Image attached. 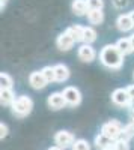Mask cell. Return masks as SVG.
Listing matches in <instances>:
<instances>
[{"label": "cell", "mask_w": 134, "mask_h": 150, "mask_svg": "<svg viewBox=\"0 0 134 150\" xmlns=\"http://www.w3.org/2000/svg\"><path fill=\"white\" fill-rule=\"evenodd\" d=\"M112 102L120 108H130L131 105V98L127 92V89H116L113 93H112Z\"/></svg>", "instance_id": "cell-6"}, {"label": "cell", "mask_w": 134, "mask_h": 150, "mask_svg": "<svg viewBox=\"0 0 134 150\" xmlns=\"http://www.w3.org/2000/svg\"><path fill=\"white\" fill-rule=\"evenodd\" d=\"M14 86V81H12V77L6 72L0 74V89H12Z\"/></svg>", "instance_id": "cell-19"}, {"label": "cell", "mask_w": 134, "mask_h": 150, "mask_svg": "<svg viewBox=\"0 0 134 150\" xmlns=\"http://www.w3.org/2000/svg\"><path fill=\"white\" fill-rule=\"evenodd\" d=\"M88 20L91 24H93V26H100V24L104 21V12L96 9V11H89L88 14Z\"/></svg>", "instance_id": "cell-17"}, {"label": "cell", "mask_w": 134, "mask_h": 150, "mask_svg": "<svg viewBox=\"0 0 134 150\" xmlns=\"http://www.w3.org/2000/svg\"><path fill=\"white\" fill-rule=\"evenodd\" d=\"M86 2H88L89 11H96V9L103 11L104 8V0H86Z\"/></svg>", "instance_id": "cell-24"}, {"label": "cell", "mask_w": 134, "mask_h": 150, "mask_svg": "<svg viewBox=\"0 0 134 150\" xmlns=\"http://www.w3.org/2000/svg\"><path fill=\"white\" fill-rule=\"evenodd\" d=\"M54 72H56V81L57 83H63L69 78V69L63 63H57L54 65Z\"/></svg>", "instance_id": "cell-14"}, {"label": "cell", "mask_w": 134, "mask_h": 150, "mask_svg": "<svg viewBox=\"0 0 134 150\" xmlns=\"http://www.w3.org/2000/svg\"><path fill=\"white\" fill-rule=\"evenodd\" d=\"M62 93H63V96H65V99H66L68 105L77 107V105L81 104V93H80V90L77 89V87L68 86V87H65V89H63Z\"/></svg>", "instance_id": "cell-7"}, {"label": "cell", "mask_w": 134, "mask_h": 150, "mask_svg": "<svg viewBox=\"0 0 134 150\" xmlns=\"http://www.w3.org/2000/svg\"><path fill=\"white\" fill-rule=\"evenodd\" d=\"M116 27L120 30V32H130L134 29V21L131 18L130 14H122L119 15L118 20H116Z\"/></svg>", "instance_id": "cell-11"}, {"label": "cell", "mask_w": 134, "mask_h": 150, "mask_svg": "<svg viewBox=\"0 0 134 150\" xmlns=\"http://www.w3.org/2000/svg\"><path fill=\"white\" fill-rule=\"evenodd\" d=\"M133 78H134V74H133Z\"/></svg>", "instance_id": "cell-32"}, {"label": "cell", "mask_w": 134, "mask_h": 150, "mask_svg": "<svg viewBox=\"0 0 134 150\" xmlns=\"http://www.w3.org/2000/svg\"><path fill=\"white\" fill-rule=\"evenodd\" d=\"M113 144H115V141L112 138H108L107 135H104L103 132H100L98 135L95 137V146H96V149H100V150H104L107 147H112Z\"/></svg>", "instance_id": "cell-15"}, {"label": "cell", "mask_w": 134, "mask_h": 150, "mask_svg": "<svg viewBox=\"0 0 134 150\" xmlns=\"http://www.w3.org/2000/svg\"><path fill=\"white\" fill-rule=\"evenodd\" d=\"M116 47L120 50V53H122L124 56L134 53L133 45H131V41H130V38H120V39L116 42Z\"/></svg>", "instance_id": "cell-16"}, {"label": "cell", "mask_w": 134, "mask_h": 150, "mask_svg": "<svg viewBox=\"0 0 134 150\" xmlns=\"http://www.w3.org/2000/svg\"><path fill=\"white\" fill-rule=\"evenodd\" d=\"M6 135H8V125L6 123H0V138H6Z\"/></svg>", "instance_id": "cell-26"}, {"label": "cell", "mask_w": 134, "mask_h": 150, "mask_svg": "<svg viewBox=\"0 0 134 150\" xmlns=\"http://www.w3.org/2000/svg\"><path fill=\"white\" fill-rule=\"evenodd\" d=\"M74 141H76V137H74V134H71L69 131H59V132H56V135H54V143H56V146L62 147L63 150L68 149V147H72Z\"/></svg>", "instance_id": "cell-5"}, {"label": "cell", "mask_w": 134, "mask_h": 150, "mask_svg": "<svg viewBox=\"0 0 134 150\" xmlns=\"http://www.w3.org/2000/svg\"><path fill=\"white\" fill-rule=\"evenodd\" d=\"M95 41H96V32H95V29H93V27H84L81 42H83V44H89V45H92Z\"/></svg>", "instance_id": "cell-18"}, {"label": "cell", "mask_w": 134, "mask_h": 150, "mask_svg": "<svg viewBox=\"0 0 134 150\" xmlns=\"http://www.w3.org/2000/svg\"><path fill=\"white\" fill-rule=\"evenodd\" d=\"M134 137V125L130 122L127 126H124V131L120 134V140H125V141H130V138Z\"/></svg>", "instance_id": "cell-21"}, {"label": "cell", "mask_w": 134, "mask_h": 150, "mask_svg": "<svg viewBox=\"0 0 134 150\" xmlns=\"http://www.w3.org/2000/svg\"><path fill=\"white\" fill-rule=\"evenodd\" d=\"M6 2H8V0H2V9L5 8V5H6Z\"/></svg>", "instance_id": "cell-29"}, {"label": "cell", "mask_w": 134, "mask_h": 150, "mask_svg": "<svg viewBox=\"0 0 134 150\" xmlns=\"http://www.w3.org/2000/svg\"><path fill=\"white\" fill-rule=\"evenodd\" d=\"M76 42L77 41L74 39V36L71 35V32L68 29L63 33H60L57 36V39H56V45H57V48L60 50V51H69V50L74 47Z\"/></svg>", "instance_id": "cell-4"}, {"label": "cell", "mask_w": 134, "mask_h": 150, "mask_svg": "<svg viewBox=\"0 0 134 150\" xmlns=\"http://www.w3.org/2000/svg\"><path fill=\"white\" fill-rule=\"evenodd\" d=\"M71 9L77 17H83L89 14V6L86 0H72L71 3Z\"/></svg>", "instance_id": "cell-12"}, {"label": "cell", "mask_w": 134, "mask_h": 150, "mask_svg": "<svg viewBox=\"0 0 134 150\" xmlns=\"http://www.w3.org/2000/svg\"><path fill=\"white\" fill-rule=\"evenodd\" d=\"M15 93L12 89H0V102L2 105H6V107H11L12 104L15 102Z\"/></svg>", "instance_id": "cell-13"}, {"label": "cell", "mask_w": 134, "mask_h": 150, "mask_svg": "<svg viewBox=\"0 0 134 150\" xmlns=\"http://www.w3.org/2000/svg\"><path fill=\"white\" fill-rule=\"evenodd\" d=\"M130 15H131V18H133V21H134V11H133V12H130Z\"/></svg>", "instance_id": "cell-31"}, {"label": "cell", "mask_w": 134, "mask_h": 150, "mask_svg": "<svg viewBox=\"0 0 134 150\" xmlns=\"http://www.w3.org/2000/svg\"><path fill=\"white\" fill-rule=\"evenodd\" d=\"M115 149L116 150H130V144H128V141H125V140H116L115 141Z\"/></svg>", "instance_id": "cell-25"}, {"label": "cell", "mask_w": 134, "mask_h": 150, "mask_svg": "<svg viewBox=\"0 0 134 150\" xmlns=\"http://www.w3.org/2000/svg\"><path fill=\"white\" fill-rule=\"evenodd\" d=\"M122 131H124V126H122V123L118 122V120H108L107 123L103 125V128H101V132L104 135H107L108 138H112L113 141L120 138Z\"/></svg>", "instance_id": "cell-3"}, {"label": "cell", "mask_w": 134, "mask_h": 150, "mask_svg": "<svg viewBox=\"0 0 134 150\" xmlns=\"http://www.w3.org/2000/svg\"><path fill=\"white\" fill-rule=\"evenodd\" d=\"M48 150H63L62 147H59V146H53V147H50Z\"/></svg>", "instance_id": "cell-27"}, {"label": "cell", "mask_w": 134, "mask_h": 150, "mask_svg": "<svg viewBox=\"0 0 134 150\" xmlns=\"http://www.w3.org/2000/svg\"><path fill=\"white\" fill-rule=\"evenodd\" d=\"M68 30L71 32V35L74 36V39H76L77 42L83 39V30H84L83 26H80V24H74V26L68 27Z\"/></svg>", "instance_id": "cell-20"}, {"label": "cell", "mask_w": 134, "mask_h": 150, "mask_svg": "<svg viewBox=\"0 0 134 150\" xmlns=\"http://www.w3.org/2000/svg\"><path fill=\"white\" fill-rule=\"evenodd\" d=\"M71 150H91V144H89L86 140L80 138V140H76V141H74Z\"/></svg>", "instance_id": "cell-23"}, {"label": "cell", "mask_w": 134, "mask_h": 150, "mask_svg": "<svg viewBox=\"0 0 134 150\" xmlns=\"http://www.w3.org/2000/svg\"><path fill=\"white\" fill-rule=\"evenodd\" d=\"M104 150H116V149H115V146H112V147H107V149H104Z\"/></svg>", "instance_id": "cell-30"}, {"label": "cell", "mask_w": 134, "mask_h": 150, "mask_svg": "<svg viewBox=\"0 0 134 150\" xmlns=\"http://www.w3.org/2000/svg\"><path fill=\"white\" fill-rule=\"evenodd\" d=\"M47 105L50 107L51 110L57 111V110H62L65 105H68V102H66V99H65L62 92H54V93H51L50 96H48Z\"/></svg>", "instance_id": "cell-9"}, {"label": "cell", "mask_w": 134, "mask_h": 150, "mask_svg": "<svg viewBox=\"0 0 134 150\" xmlns=\"http://www.w3.org/2000/svg\"><path fill=\"white\" fill-rule=\"evenodd\" d=\"M41 72L44 74V77L47 78L48 83L56 81V72H54V66H45L41 69Z\"/></svg>", "instance_id": "cell-22"}, {"label": "cell", "mask_w": 134, "mask_h": 150, "mask_svg": "<svg viewBox=\"0 0 134 150\" xmlns=\"http://www.w3.org/2000/svg\"><path fill=\"white\" fill-rule=\"evenodd\" d=\"M130 41H131V45H133V50H134V35L130 36Z\"/></svg>", "instance_id": "cell-28"}, {"label": "cell", "mask_w": 134, "mask_h": 150, "mask_svg": "<svg viewBox=\"0 0 134 150\" xmlns=\"http://www.w3.org/2000/svg\"><path fill=\"white\" fill-rule=\"evenodd\" d=\"M100 62L101 65L105 66L107 69L112 71H119L124 66V54L120 53V50L115 45H105L101 53H100Z\"/></svg>", "instance_id": "cell-1"}, {"label": "cell", "mask_w": 134, "mask_h": 150, "mask_svg": "<svg viewBox=\"0 0 134 150\" xmlns=\"http://www.w3.org/2000/svg\"><path fill=\"white\" fill-rule=\"evenodd\" d=\"M29 84L35 90H42L44 87H47L48 81H47V78L44 77V74L41 71H35L29 75Z\"/></svg>", "instance_id": "cell-10"}, {"label": "cell", "mask_w": 134, "mask_h": 150, "mask_svg": "<svg viewBox=\"0 0 134 150\" xmlns=\"http://www.w3.org/2000/svg\"><path fill=\"white\" fill-rule=\"evenodd\" d=\"M77 54H78V59H80L81 62H84V63H91V62H93V60L96 59L95 48H93L92 45H89V44L80 45Z\"/></svg>", "instance_id": "cell-8"}, {"label": "cell", "mask_w": 134, "mask_h": 150, "mask_svg": "<svg viewBox=\"0 0 134 150\" xmlns=\"http://www.w3.org/2000/svg\"><path fill=\"white\" fill-rule=\"evenodd\" d=\"M11 110H12V114H14L15 117H26L29 116L32 110H33V101L30 99V96L27 95H21L15 99V102L11 105Z\"/></svg>", "instance_id": "cell-2"}]
</instances>
